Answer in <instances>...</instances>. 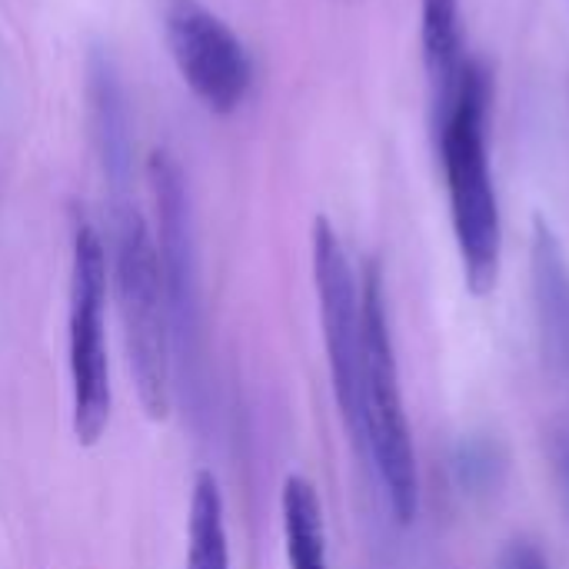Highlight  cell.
<instances>
[{
	"label": "cell",
	"instance_id": "4fadbf2b",
	"mask_svg": "<svg viewBox=\"0 0 569 569\" xmlns=\"http://www.w3.org/2000/svg\"><path fill=\"white\" fill-rule=\"evenodd\" d=\"M493 470H497V460H493V450L487 443L463 447V453H460L463 487H487V483H493Z\"/></svg>",
	"mask_w": 569,
	"mask_h": 569
},
{
	"label": "cell",
	"instance_id": "8992f818",
	"mask_svg": "<svg viewBox=\"0 0 569 569\" xmlns=\"http://www.w3.org/2000/svg\"><path fill=\"white\" fill-rule=\"evenodd\" d=\"M163 33L170 57L197 100L213 113H233L253 80L250 53L240 37L200 0H167Z\"/></svg>",
	"mask_w": 569,
	"mask_h": 569
},
{
	"label": "cell",
	"instance_id": "7c38bea8",
	"mask_svg": "<svg viewBox=\"0 0 569 569\" xmlns=\"http://www.w3.org/2000/svg\"><path fill=\"white\" fill-rule=\"evenodd\" d=\"M187 569H230L223 497L213 473H197L187 523Z\"/></svg>",
	"mask_w": 569,
	"mask_h": 569
},
{
	"label": "cell",
	"instance_id": "52a82bcc",
	"mask_svg": "<svg viewBox=\"0 0 569 569\" xmlns=\"http://www.w3.org/2000/svg\"><path fill=\"white\" fill-rule=\"evenodd\" d=\"M153 207H157V257L160 277L170 310L173 347L183 357L197 353L200 343V277H197V240H193V213H190V190L180 163L157 150L147 163Z\"/></svg>",
	"mask_w": 569,
	"mask_h": 569
},
{
	"label": "cell",
	"instance_id": "5bb4252c",
	"mask_svg": "<svg viewBox=\"0 0 569 569\" xmlns=\"http://www.w3.org/2000/svg\"><path fill=\"white\" fill-rule=\"evenodd\" d=\"M503 569H550V563L533 543L517 540L503 550Z\"/></svg>",
	"mask_w": 569,
	"mask_h": 569
},
{
	"label": "cell",
	"instance_id": "9c48e42d",
	"mask_svg": "<svg viewBox=\"0 0 569 569\" xmlns=\"http://www.w3.org/2000/svg\"><path fill=\"white\" fill-rule=\"evenodd\" d=\"M530 270L543 353L553 363V370L569 373V263L553 227L543 217L533 220Z\"/></svg>",
	"mask_w": 569,
	"mask_h": 569
},
{
	"label": "cell",
	"instance_id": "5b68a950",
	"mask_svg": "<svg viewBox=\"0 0 569 569\" xmlns=\"http://www.w3.org/2000/svg\"><path fill=\"white\" fill-rule=\"evenodd\" d=\"M313 280L320 297V323L330 360L333 397L343 427L360 457H367L363 427V307L350 257L327 217L313 220Z\"/></svg>",
	"mask_w": 569,
	"mask_h": 569
},
{
	"label": "cell",
	"instance_id": "30bf717a",
	"mask_svg": "<svg viewBox=\"0 0 569 569\" xmlns=\"http://www.w3.org/2000/svg\"><path fill=\"white\" fill-rule=\"evenodd\" d=\"M420 47L423 70L430 87V113L433 133L450 117L460 73H463V27H460V0H420Z\"/></svg>",
	"mask_w": 569,
	"mask_h": 569
},
{
	"label": "cell",
	"instance_id": "3957f363",
	"mask_svg": "<svg viewBox=\"0 0 569 569\" xmlns=\"http://www.w3.org/2000/svg\"><path fill=\"white\" fill-rule=\"evenodd\" d=\"M363 307V427L367 460L373 463L387 507L400 527H410L420 513V477L410 440V423L400 393V370L393 357V337L383 300V277L377 263H367L360 280Z\"/></svg>",
	"mask_w": 569,
	"mask_h": 569
},
{
	"label": "cell",
	"instance_id": "ba28073f",
	"mask_svg": "<svg viewBox=\"0 0 569 569\" xmlns=\"http://www.w3.org/2000/svg\"><path fill=\"white\" fill-rule=\"evenodd\" d=\"M87 97H90V123H93V143L100 153L103 177L113 190V200H123L133 170L130 107L113 60L100 50H93L87 63Z\"/></svg>",
	"mask_w": 569,
	"mask_h": 569
},
{
	"label": "cell",
	"instance_id": "6da1fadb",
	"mask_svg": "<svg viewBox=\"0 0 569 569\" xmlns=\"http://www.w3.org/2000/svg\"><path fill=\"white\" fill-rule=\"evenodd\" d=\"M487 110H490V73L480 60H467L450 117L437 130L440 160L447 170L450 217L467 273V287L483 297L500 277V203L487 157Z\"/></svg>",
	"mask_w": 569,
	"mask_h": 569
},
{
	"label": "cell",
	"instance_id": "7a4b0ae2",
	"mask_svg": "<svg viewBox=\"0 0 569 569\" xmlns=\"http://www.w3.org/2000/svg\"><path fill=\"white\" fill-rule=\"evenodd\" d=\"M113 283L140 407L150 420H167L173 400L170 310L160 277L157 240L143 213L127 197L113 200Z\"/></svg>",
	"mask_w": 569,
	"mask_h": 569
},
{
	"label": "cell",
	"instance_id": "277c9868",
	"mask_svg": "<svg viewBox=\"0 0 569 569\" xmlns=\"http://www.w3.org/2000/svg\"><path fill=\"white\" fill-rule=\"evenodd\" d=\"M107 250L90 223H77L70 253V313H67V367L73 433L93 447L110 423V363H107Z\"/></svg>",
	"mask_w": 569,
	"mask_h": 569
},
{
	"label": "cell",
	"instance_id": "8fae6325",
	"mask_svg": "<svg viewBox=\"0 0 569 569\" xmlns=\"http://www.w3.org/2000/svg\"><path fill=\"white\" fill-rule=\"evenodd\" d=\"M280 513L290 569H330L323 507L313 483L303 477H287L280 493Z\"/></svg>",
	"mask_w": 569,
	"mask_h": 569
}]
</instances>
